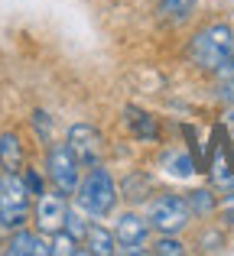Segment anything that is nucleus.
Instances as JSON below:
<instances>
[{
	"mask_svg": "<svg viewBox=\"0 0 234 256\" xmlns=\"http://www.w3.org/2000/svg\"><path fill=\"white\" fill-rule=\"evenodd\" d=\"M23 178H26V188H30V194H43V192H46V188H43V178H39L36 169H26Z\"/></svg>",
	"mask_w": 234,
	"mask_h": 256,
	"instance_id": "nucleus-20",
	"label": "nucleus"
},
{
	"mask_svg": "<svg viewBox=\"0 0 234 256\" xmlns=\"http://www.w3.org/2000/svg\"><path fill=\"white\" fill-rule=\"evenodd\" d=\"M189 218H192V208H189V201L179 198V194H159V198H153L150 211H146L150 227L159 230V234H179L189 224Z\"/></svg>",
	"mask_w": 234,
	"mask_h": 256,
	"instance_id": "nucleus-4",
	"label": "nucleus"
},
{
	"mask_svg": "<svg viewBox=\"0 0 234 256\" xmlns=\"http://www.w3.org/2000/svg\"><path fill=\"white\" fill-rule=\"evenodd\" d=\"M65 214H69V204H65V198H62V192L59 194H39L36 198V227H39V234H56V230H62L65 227Z\"/></svg>",
	"mask_w": 234,
	"mask_h": 256,
	"instance_id": "nucleus-7",
	"label": "nucleus"
},
{
	"mask_svg": "<svg viewBox=\"0 0 234 256\" xmlns=\"http://www.w3.org/2000/svg\"><path fill=\"white\" fill-rule=\"evenodd\" d=\"M0 227H4V224H0Z\"/></svg>",
	"mask_w": 234,
	"mask_h": 256,
	"instance_id": "nucleus-21",
	"label": "nucleus"
},
{
	"mask_svg": "<svg viewBox=\"0 0 234 256\" xmlns=\"http://www.w3.org/2000/svg\"><path fill=\"white\" fill-rule=\"evenodd\" d=\"M88 253H95V256L117 253V234H111L108 227H91L88 230Z\"/></svg>",
	"mask_w": 234,
	"mask_h": 256,
	"instance_id": "nucleus-12",
	"label": "nucleus"
},
{
	"mask_svg": "<svg viewBox=\"0 0 234 256\" xmlns=\"http://www.w3.org/2000/svg\"><path fill=\"white\" fill-rule=\"evenodd\" d=\"M124 114H127V124H130V126H133V133H137V140H143V143H153V140L159 136L156 120H153L146 110H140V107L127 104V107H124Z\"/></svg>",
	"mask_w": 234,
	"mask_h": 256,
	"instance_id": "nucleus-10",
	"label": "nucleus"
},
{
	"mask_svg": "<svg viewBox=\"0 0 234 256\" xmlns=\"http://www.w3.org/2000/svg\"><path fill=\"white\" fill-rule=\"evenodd\" d=\"M69 150L75 152V159L88 169H95L101 162V152H104V140L101 133L95 130L91 124H75L69 130Z\"/></svg>",
	"mask_w": 234,
	"mask_h": 256,
	"instance_id": "nucleus-6",
	"label": "nucleus"
},
{
	"mask_svg": "<svg viewBox=\"0 0 234 256\" xmlns=\"http://www.w3.org/2000/svg\"><path fill=\"white\" fill-rule=\"evenodd\" d=\"M166 166H169L172 175H182V178H189V175L195 172V166H192V159L185 156V152H169V156H166Z\"/></svg>",
	"mask_w": 234,
	"mask_h": 256,
	"instance_id": "nucleus-17",
	"label": "nucleus"
},
{
	"mask_svg": "<svg viewBox=\"0 0 234 256\" xmlns=\"http://www.w3.org/2000/svg\"><path fill=\"white\" fill-rule=\"evenodd\" d=\"M75 194H78V208L95 220L108 218V214L114 211V204H117V185L104 169H91L85 175V182L78 185Z\"/></svg>",
	"mask_w": 234,
	"mask_h": 256,
	"instance_id": "nucleus-2",
	"label": "nucleus"
},
{
	"mask_svg": "<svg viewBox=\"0 0 234 256\" xmlns=\"http://www.w3.org/2000/svg\"><path fill=\"white\" fill-rule=\"evenodd\" d=\"M153 253H159V256H182L185 246H182V240H176L172 234H163V237L156 240V246H153Z\"/></svg>",
	"mask_w": 234,
	"mask_h": 256,
	"instance_id": "nucleus-18",
	"label": "nucleus"
},
{
	"mask_svg": "<svg viewBox=\"0 0 234 256\" xmlns=\"http://www.w3.org/2000/svg\"><path fill=\"white\" fill-rule=\"evenodd\" d=\"M146 220L140 214H120L117 220V253H146L143 240H146Z\"/></svg>",
	"mask_w": 234,
	"mask_h": 256,
	"instance_id": "nucleus-8",
	"label": "nucleus"
},
{
	"mask_svg": "<svg viewBox=\"0 0 234 256\" xmlns=\"http://www.w3.org/2000/svg\"><path fill=\"white\" fill-rule=\"evenodd\" d=\"M30 218V188L20 172H0V224L20 230Z\"/></svg>",
	"mask_w": 234,
	"mask_h": 256,
	"instance_id": "nucleus-3",
	"label": "nucleus"
},
{
	"mask_svg": "<svg viewBox=\"0 0 234 256\" xmlns=\"http://www.w3.org/2000/svg\"><path fill=\"white\" fill-rule=\"evenodd\" d=\"M33 124H36V133L43 140H49V130H52V124H49V114H43V110H36L33 114Z\"/></svg>",
	"mask_w": 234,
	"mask_h": 256,
	"instance_id": "nucleus-19",
	"label": "nucleus"
},
{
	"mask_svg": "<svg viewBox=\"0 0 234 256\" xmlns=\"http://www.w3.org/2000/svg\"><path fill=\"white\" fill-rule=\"evenodd\" d=\"M0 169H7V172L23 169V143H20L17 133H4L0 136Z\"/></svg>",
	"mask_w": 234,
	"mask_h": 256,
	"instance_id": "nucleus-11",
	"label": "nucleus"
},
{
	"mask_svg": "<svg viewBox=\"0 0 234 256\" xmlns=\"http://www.w3.org/2000/svg\"><path fill=\"white\" fill-rule=\"evenodd\" d=\"M46 169H49L52 185L62 194H75L78 185H82V162L75 159V152L69 150V143H56L49 150V159H46Z\"/></svg>",
	"mask_w": 234,
	"mask_h": 256,
	"instance_id": "nucleus-5",
	"label": "nucleus"
},
{
	"mask_svg": "<svg viewBox=\"0 0 234 256\" xmlns=\"http://www.w3.org/2000/svg\"><path fill=\"white\" fill-rule=\"evenodd\" d=\"M49 246H52V256H75V253H82V250H78V240L72 237L65 227L52 234V244Z\"/></svg>",
	"mask_w": 234,
	"mask_h": 256,
	"instance_id": "nucleus-14",
	"label": "nucleus"
},
{
	"mask_svg": "<svg viewBox=\"0 0 234 256\" xmlns=\"http://www.w3.org/2000/svg\"><path fill=\"white\" fill-rule=\"evenodd\" d=\"M7 253L10 256H52V246L46 244L39 234H30L20 227L17 234H13V240L7 244Z\"/></svg>",
	"mask_w": 234,
	"mask_h": 256,
	"instance_id": "nucleus-9",
	"label": "nucleus"
},
{
	"mask_svg": "<svg viewBox=\"0 0 234 256\" xmlns=\"http://www.w3.org/2000/svg\"><path fill=\"white\" fill-rule=\"evenodd\" d=\"M234 56V30L228 23H215L208 30L195 32L189 42V58L205 72H218Z\"/></svg>",
	"mask_w": 234,
	"mask_h": 256,
	"instance_id": "nucleus-1",
	"label": "nucleus"
},
{
	"mask_svg": "<svg viewBox=\"0 0 234 256\" xmlns=\"http://www.w3.org/2000/svg\"><path fill=\"white\" fill-rule=\"evenodd\" d=\"M65 230H69L75 240H88V230H91V224L82 218V211H75V208H72V211L65 214Z\"/></svg>",
	"mask_w": 234,
	"mask_h": 256,
	"instance_id": "nucleus-16",
	"label": "nucleus"
},
{
	"mask_svg": "<svg viewBox=\"0 0 234 256\" xmlns=\"http://www.w3.org/2000/svg\"><path fill=\"white\" fill-rule=\"evenodd\" d=\"M198 0H159V13L166 20H185L192 10H195Z\"/></svg>",
	"mask_w": 234,
	"mask_h": 256,
	"instance_id": "nucleus-13",
	"label": "nucleus"
},
{
	"mask_svg": "<svg viewBox=\"0 0 234 256\" xmlns=\"http://www.w3.org/2000/svg\"><path fill=\"white\" fill-rule=\"evenodd\" d=\"M189 208H192V214H211L218 208V201H215V194L208 192V188H198V192H192L189 194Z\"/></svg>",
	"mask_w": 234,
	"mask_h": 256,
	"instance_id": "nucleus-15",
	"label": "nucleus"
}]
</instances>
